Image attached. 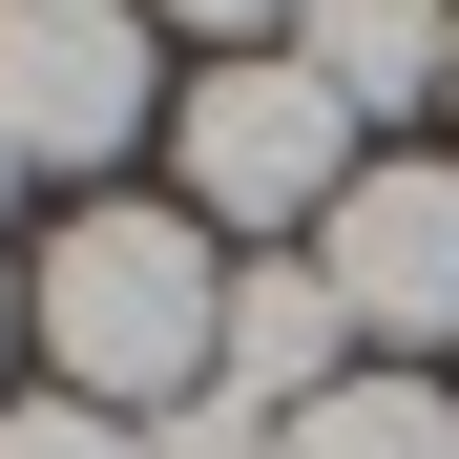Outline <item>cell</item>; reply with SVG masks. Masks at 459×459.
Instances as JSON below:
<instances>
[{
  "instance_id": "5b68a950",
  "label": "cell",
  "mask_w": 459,
  "mask_h": 459,
  "mask_svg": "<svg viewBox=\"0 0 459 459\" xmlns=\"http://www.w3.org/2000/svg\"><path fill=\"white\" fill-rule=\"evenodd\" d=\"M334 334H355V314H334V272H272V251H251V272H230V334H209V397L314 418V397H334Z\"/></svg>"
},
{
  "instance_id": "52a82bcc",
  "label": "cell",
  "mask_w": 459,
  "mask_h": 459,
  "mask_svg": "<svg viewBox=\"0 0 459 459\" xmlns=\"http://www.w3.org/2000/svg\"><path fill=\"white\" fill-rule=\"evenodd\" d=\"M272 459H459V397L438 376H334L314 418H272Z\"/></svg>"
},
{
  "instance_id": "9c48e42d",
  "label": "cell",
  "mask_w": 459,
  "mask_h": 459,
  "mask_svg": "<svg viewBox=\"0 0 459 459\" xmlns=\"http://www.w3.org/2000/svg\"><path fill=\"white\" fill-rule=\"evenodd\" d=\"M251 438H272L251 397H168V418H146V459H251Z\"/></svg>"
},
{
  "instance_id": "7a4b0ae2",
  "label": "cell",
  "mask_w": 459,
  "mask_h": 459,
  "mask_svg": "<svg viewBox=\"0 0 459 459\" xmlns=\"http://www.w3.org/2000/svg\"><path fill=\"white\" fill-rule=\"evenodd\" d=\"M168 168H188V230H209V209H230V230H292V209L334 230V188H355V105H334L292 42H230L209 84L168 105Z\"/></svg>"
},
{
  "instance_id": "30bf717a",
  "label": "cell",
  "mask_w": 459,
  "mask_h": 459,
  "mask_svg": "<svg viewBox=\"0 0 459 459\" xmlns=\"http://www.w3.org/2000/svg\"><path fill=\"white\" fill-rule=\"evenodd\" d=\"M168 22H209V42H292V0H168Z\"/></svg>"
},
{
  "instance_id": "3957f363",
  "label": "cell",
  "mask_w": 459,
  "mask_h": 459,
  "mask_svg": "<svg viewBox=\"0 0 459 459\" xmlns=\"http://www.w3.org/2000/svg\"><path fill=\"white\" fill-rule=\"evenodd\" d=\"M168 126L126 0H0V168H126Z\"/></svg>"
},
{
  "instance_id": "7c38bea8",
  "label": "cell",
  "mask_w": 459,
  "mask_h": 459,
  "mask_svg": "<svg viewBox=\"0 0 459 459\" xmlns=\"http://www.w3.org/2000/svg\"><path fill=\"white\" fill-rule=\"evenodd\" d=\"M0 188H22V168H0Z\"/></svg>"
},
{
  "instance_id": "ba28073f",
  "label": "cell",
  "mask_w": 459,
  "mask_h": 459,
  "mask_svg": "<svg viewBox=\"0 0 459 459\" xmlns=\"http://www.w3.org/2000/svg\"><path fill=\"white\" fill-rule=\"evenodd\" d=\"M0 459H146L105 397H0Z\"/></svg>"
},
{
  "instance_id": "277c9868",
  "label": "cell",
  "mask_w": 459,
  "mask_h": 459,
  "mask_svg": "<svg viewBox=\"0 0 459 459\" xmlns=\"http://www.w3.org/2000/svg\"><path fill=\"white\" fill-rule=\"evenodd\" d=\"M314 272H334L355 334H459V168H355Z\"/></svg>"
},
{
  "instance_id": "6da1fadb",
  "label": "cell",
  "mask_w": 459,
  "mask_h": 459,
  "mask_svg": "<svg viewBox=\"0 0 459 459\" xmlns=\"http://www.w3.org/2000/svg\"><path fill=\"white\" fill-rule=\"evenodd\" d=\"M22 334L84 376V397L146 438L168 397H209V334H230V272H209V230L188 209H84L63 251L22 272Z\"/></svg>"
},
{
  "instance_id": "8fae6325",
  "label": "cell",
  "mask_w": 459,
  "mask_h": 459,
  "mask_svg": "<svg viewBox=\"0 0 459 459\" xmlns=\"http://www.w3.org/2000/svg\"><path fill=\"white\" fill-rule=\"evenodd\" d=\"M0 355H22V272H0Z\"/></svg>"
},
{
  "instance_id": "8992f818",
  "label": "cell",
  "mask_w": 459,
  "mask_h": 459,
  "mask_svg": "<svg viewBox=\"0 0 459 459\" xmlns=\"http://www.w3.org/2000/svg\"><path fill=\"white\" fill-rule=\"evenodd\" d=\"M292 63H314L355 126H397V105L459 84V22H438V0H292Z\"/></svg>"
}]
</instances>
